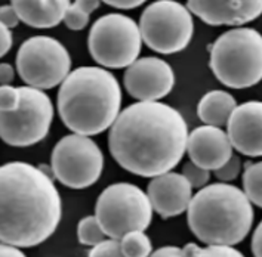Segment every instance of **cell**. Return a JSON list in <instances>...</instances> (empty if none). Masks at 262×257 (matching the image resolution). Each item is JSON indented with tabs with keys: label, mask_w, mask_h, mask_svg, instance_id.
<instances>
[{
	"label": "cell",
	"mask_w": 262,
	"mask_h": 257,
	"mask_svg": "<svg viewBox=\"0 0 262 257\" xmlns=\"http://www.w3.org/2000/svg\"><path fill=\"white\" fill-rule=\"evenodd\" d=\"M185 152H188L193 164L207 172H215L231 158L233 147L225 130L203 124L188 133Z\"/></svg>",
	"instance_id": "2e32d148"
},
{
	"label": "cell",
	"mask_w": 262,
	"mask_h": 257,
	"mask_svg": "<svg viewBox=\"0 0 262 257\" xmlns=\"http://www.w3.org/2000/svg\"><path fill=\"white\" fill-rule=\"evenodd\" d=\"M104 3L114 9H123V11L135 9V8H139L144 5L142 0H105Z\"/></svg>",
	"instance_id": "4dcf8cb0"
},
{
	"label": "cell",
	"mask_w": 262,
	"mask_h": 257,
	"mask_svg": "<svg viewBox=\"0 0 262 257\" xmlns=\"http://www.w3.org/2000/svg\"><path fill=\"white\" fill-rule=\"evenodd\" d=\"M227 137L235 151L252 158L262 154V104L248 101L237 105L227 122Z\"/></svg>",
	"instance_id": "4fadbf2b"
},
{
	"label": "cell",
	"mask_w": 262,
	"mask_h": 257,
	"mask_svg": "<svg viewBox=\"0 0 262 257\" xmlns=\"http://www.w3.org/2000/svg\"><path fill=\"white\" fill-rule=\"evenodd\" d=\"M88 257H124L120 251V244L119 240L107 238L102 243L97 244L95 247L91 248Z\"/></svg>",
	"instance_id": "4316f807"
},
{
	"label": "cell",
	"mask_w": 262,
	"mask_h": 257,
	"mask_svg": "<svg viewBox=\"0 0 262 257\" xmlns=\"http://www.w3.org/2000/svg\"><path fill=\"white\" fill-rule=\"evenodd\" d=\"M184 251L187 257H245L233 245H206L200 247L197 244H185Z\"/></svg>",
	"instance_id": "7402d4cb"
},
{
	"label": "cell",
	"mask_w": 262,
	"mask_h": 257,
	"mask_svg": "<svg viewBox=\"0 0 262 257\" xmlns=\"http://www.w3.org/2000/svg\"><path fill=\"white\" fill-rule=\"evenodd\" d=\"M120 83L108 69L79 67L61 83L56 105L62 123L73 133L95 136L110 129L122 109Z\"/></svg>",
	"instance_id": "3957f363"
},
{
	"label": "cell",
	"mask_w": 262,
	"mask_h": 257,
	"mask_svg": "<svg viewBox=\"0 0 262 257\" xmlns=\"http://www.w3.org/2000/svg\"><path fill=\"white\" fill-rule=\"evenodd\" d=\"M76 3L82 8L83 11L86 12V14H92V12H95L98 8H99V2L97 0H76Z\"/></svg>",
	"instance_id": "e575fe53"
},
{
	"label": "cell",
	"mask_w": 262,
	"mask_h": 257,
	"mask_svg": "<svg viewBox=\"0 0 262 257\" xmlns=\"http://www.w3.org/2000/svg\"><path fill=\"white\" fill-rule=\"evenodd\" d=\"M187 137L188 126L178 109L163 102H135L110 127L108 148L126 172L152 179L180 164Z\"/></svg>",
	"instance_id": "6da1fadb"
},
{
	"label": "cell",
	"mask_w": 262,
	"mask_h": 257,
	"mask_svg": "<svg viewBox=\"0 0 262 257\" xmlns=\"http://www.w3.org/2000/svg\"><path fill=\"white\" fill-rule=\"evenodd\" d=\"M209 67L230 89H248L262 79V36L255 28L222 33L210 46Z\"/></svg>",
	"instance_id": "5b68a950"
},
{
	"label": "cell",
	"mask_w": 262,
	"mask_h": 257,
	"mask_svg": "<svg viewBox=\"0 0 262 257\" xmlns=\"http://www.w3.org/2000/svg\"><path fill=\"white\" fill-rule=\"evenodd\" d=\"M152 213L150 200L139 186L117 182L99 194L94 216L107 238L120 240L132 230L145 232L151 223Z\"/></svg>",
	"instance_id": "8992f818"
},
{
	"label": "cell",
	"mask_w": 262,
	"mask_h": 257,
	"mask_svg": "<svg viewBox=\"0 0 262 257\" xmlns=\"http://www.w3.org/2000/svg\"><path fill=\"white\" fill-rule=\"evenodd\" d=\"M16 69L27 86L48 90L67 79L71 73V56L59 40L48 36H34L19 46Z\"/></svg>",
	"instance_id": "8fae6325"
},
{
	"label": "cell",
	"mask_w": 262,
	"mask_h": 257,
	"mask_svg": "<svg viewBox=\"0 0 262 257\" xmlns=\"http://www.w3.org/2000/svg\"><path fill=\"white\" fill-rule=\"evenodd\" d=\"M250 250L253 257H262V223H259L252 233Z\"/></svg>",
	"instance_id": "1f68e13d"
},
{
	"label": "cell",
	"mask_w": 262,
	"mask_h": 257,
	"mask_svg": "<svg viewBox=\"0 0 262 257\" xmlns=\"http://www.w3.org/2000/svg\"><path fill=\"white\" fill-rule=\"evenodd\" d=\"M187 223L206 245H237L253 226L255 210L243 191L231 183L215 182L193 194L187 207Z\"/></svg>",
	"instance_id": "277c9868"
},
{
	"label": "cell",
	"mask_w": 262,
	"mask_h": 257,
	"mask_svg": "<svg viewBox=\"0 0 262 257\" xmlns=\"http://www.w3.org/2000/svg\"><path fill=\"white\" fill-rule=\"evenodd\" d=\"M0 257H27L26 253L14 245H8V244L0 243Z\"/></svg>",
	"instance_id": "836d02e7"
},
{
	"label": "cell",
	"mask_w": 262,
	"mask_h": 257,
	"mask_svg": "<svg viewBox=\"0 0 262 257\" xmlns=\"http://www.w3.org/2000/svg\"><path fill=\"white\" fill-rule=\"evenodd\" d=\"M62 200L54 179L26 161L0 166V243L30 248L55 233Z\"/></svg>",
	"instance_id": "7a4b0ae2"
},
{
	"label": "cell",
	"mask_w": 262,
	"mask_h": 257,
	"mask_svg": "<svg viewBox=\"0 0 262 257\" xmlns=\"http://www.w3.org/2000/svg\"><path fill=\"white\" fill-rule=\"evenodd\" d=\"M120 251L124 257H150L152 253L151 240L142 230H132L120 240Z\"/></svg>",
	"instance_id": "ffe728a7"
},
{
	"label": "cell",
	"mask_w": 262,
	"mask_h": 257,
	"mask_svg": "<svg viewBox=\"0 0 262 257\" xmlns=\"http://www.w3.org/2000/svg\"><path fill=\"white\" fill-rule=\"evenodd\" d=\"M89 18H91V15L86 14L76 2H73V3L70 2L69 8H67V11L64 14V18H62V22L66 24V27L69 28V30L80 31L83 28L88 27Z\"/></svg>",
	"instance_id": "603a6c76"
},
{
	"label": "cell",
	"mask_w": 262,
	"mask_h": 257,
	"mask_svg": "<svg viewBox=\"0 0 262 257\" xmlns=\"http://www.w3.org/2000/svg\"><path fill=\"white\" fill-rule=\"evenodd\" d=\"M126 92L138 102H160L175 86V73L165 59L157 56L138 58L123 74Z\"/></svg>",
	"instance_id": "7c38bea8"
},
{
	"label": "cell",
	"mask_w": 262,
	"mask_h": 257,
	"mask_svg": "<svg viewBox=\"0 0 262 257\" xmlns=\"http://www.w3.org/2000/svg\"><path fill=\"white\" fill-rule=\"evenodd\" d=\"M185 6L205 24L213 27L230 26L238 28L255 21L262 14V2L259 0H190Z\"/></svg>",
	"instance_id": "5bb4252c"
},
{
	"label": "cell",
	"mask_w": 262,
	"mask_h": 257,
	"mask_svg": "<svg viewBox=\"0 0 262 257\" xmlns=\"http://www.w3.org/2000/svg\"><path fill=\"white\" fill-rule=\"evenodd\" d=\"M77 240H79V243L82 244V245H88V247L92 248L97 244L107 240V235L104 233L101 225L98 223L97 217L86 216L79 220V225H77Z\"/></svg>",
	"instance_id": "44dd1931"
},
{
	"label": "cell",
	"mask_w": 262,
	"mask_h": 257,
	"mask_svg": "<svg viewBox=\"0 0 262 257\" xmlns=\"http://www.w3.org/2000/svg\"><path fill=\"white\" fill-rule=\"evenodd\" d=\"M21 104V90L15 86H0V112H14Z\"/></svg>",
	"instance_id": "d4e9b609"
},
{
	"label": "cell",
	"mask_w": 262,
	"mask_h": 257,
	"mask_svg": "<svg viewBox=\"0 0 262 257\" xmlns=\"http://www.w3.org/2000/svg\"><path fill=\"white\" fill-rule=\"evenodd\" d=\"M181 175L188 180V183L191 185L193 190H202L206 185H209L210 180V172H207L205 169L195 166L191 161H188L187 164H184Z\"/></svg>",
	"instance_id": "cb8c5ba5"
},
{
	"label": "cell",
	"mask_w": 262,
	"mask_h": 257,
	"mask_svg": "<svg viewBox=\"0 0 262 257\" xmlns=\"http://www.w3.org/2000/svg\"><path fill=\"white\" fill-rule=\"evenodd\" d=\"M150 257H187L184 248H180L177 245H166L160 247L157 250H152Z\"/></svg>",
	"instance_id": "f546056e"
},
{
	"label": "cell",
	"mask_w": 262,
	"mask_h": 257,
	"mask_svg": "<svg viewBox=\"0 0 262 257\" xmlns=\"http://www.w3.org/2000/svg\"><path fill=\"white\" fill-rule=\"evenodd\" d=\"M88 48L101 68H127L138 59L142 48L138 22L122 14L102 15L91 27Z\"/></svg>",
	"instance_id": "52a82bcc"
},
{
	"label": "cell",
	"mask_w": 262,
	"mask_h": 257,
	"mask_svg": "<svg viewBox=\"0 0 262 257\" xmlns=\"http://www.w3.org/2000/svg\"><path fill=\"white\" fill-rule=\"evenodd\" d=\"M242 172V160L238 155H231V158L228 161L225 162L222 167H220L218 170L213 172L215 177L220 180V182H224V183H228L231 180H234L238 177Z\"/></svg>",
	"instance_id": "484cf974"
},
{
	"label": "cell",
	"mask_w": 262,
	"mask_h": 257,
	"mask_svg": "<svg viewBox=\"0 0 262 257\" xmlns=\"http://www.w3.org/2000/svg\"><path fill=\"white\" fill-rule=\"evenodd\" d=\"M54 179L70 190H86L102 175L104 155L89 136L70 133L56 142L51 155Z\"/></svg>",
	"instance_id": "9c48e42d"
},
{
	"label": "cell",
	"mask_w": 262,
	"mask_h": 257,
	"mask_svg": "<svg viewBox=\"0 0 262 257\" xmlns=\"http://www.w3.org/2000/svg\"><path fill=\"white\" fill-rule=\"evenodd\" d=\"M15 77V69L11 64H0V86H11Z\"/></svg>",
	"instance_id": "d6a6232c"
},
{
	"label": "cell",
	"mask_w": 262,
	"mask_h": 257,
	"mask_svg": "<svg viewBox=\"0 0 262 257\" xmlns=\"http://www.w3.org/2000/svg\"><path fill=\"white\" fill-rule=\"evenodd\" d=\"M67 0H15L12 6L19 16V21L33 28H52L62 22L69 8Z\"/></svg>",
	"instance_id": "e0dca14e"
},
{
	"label": "cell",
	"mask_w": 262,
	"mask_h": 257,
	"mask_svg": "<svg viewBox=\"0 0 262 257\" xmlns=\"http://www.w3.org/2000/svg\"><path fill=\"white\" fill-rule=\"evenodd\" d=\"M237 107L234 96L225 90H210L202 96L197 105V115L205 126H225L231 112Z\"/></svg>",
	"instance_id": "ac0fdd59"
},
{
	"label": "cell",
	"mask_w": 262,
	"mask_h": 257,
	"mask_svg": "<svg viewBox=\"0 0 262 257\" xmlns=\"http://www.w3.org/2000/svg\"><path fill=\"white\" fill-rule=\"evenodd\" d=\"M12 44H14L12 31L5 27L3 24H0V58H3L12 49Z\"/></svg>",
	"instance_id": "f1b7e54d"
},
{
	"label": "cell",
	"mask_w": 262,
	"mask_h": 257,
	"mask_svg": "<svg viewBox=\"0 0 262 257\" xmlns=\"http://www.w3.org/2000/svg\"><path fill=\"white\" fill-rule=\"evenodd\" d=\"M19 22H21L19 21V16L16 14V11H15V8L12 6V3L0 6V24H3L5 27L9 28V30H12Z\"/></svg>",
	"instance_id": "83f0119b"
},
{
	"label": "cell",
	"mask_w": 262,
	"mask_h": 257,
	"mask_svg": "<svg viewBox=\"0 0 262 257\" xmlns=\"http://www.w3.org/2000/svg\"><path fill=\"white\" fill-rule=\"evenodd\" d=\"M145 194L154 213L162 219H172L187 212L193 198V188L181 173L167 172L152 177Z\"/></svg>",
	"instance_id": "9a60e30c"
},
{
	"label": "cell",
	"mask_w": 262,
	"mask_h": 257,
	"mask_svg": "<svg viewBox=\"0 0 262 257\" xmlns=\"http://www.w3.org/2000/svg\"><path fill=\"white\" fill-rule=\"evenodd\" d=\"M243 194L252 205L262 207V164L250 161L245 164L243 172Z\"/></svg>",
	"instance_id": "d6986e66"
},
{
	"label": "cell",
	"mask_w": 262,
	"mask_h": 257,
	"mask_svg": "<svg viewBox=\"0 0 262 257\" xmlns=\"http://www.w3.org/2000/svg\"><path fill=\"white\" fill-rule=\"evenodd\" d=\"M141 39L151 51L173 55L188 48L194 36L193 14L175 0L150 3L139 16Z\"/></svg>",
	"instance_id": "ba28073f"
},
{
	"label": "cell",
	"mask_w": 262,
	"mask_h": 257,
	"mask_svg": "<svg viewBox=\"0 0 262 257\" xmlns=\"http://www.w3.org/2000/svg\"><path fill=\"white\" fill-rule=\"evenodd\" d=\"M21 104L14 112H0V139L15 148L41 142L51 130L54 104L46 92L21 86Z\"/></svg>",
	"instance_id": "30bf717a"
}]
</instances>
